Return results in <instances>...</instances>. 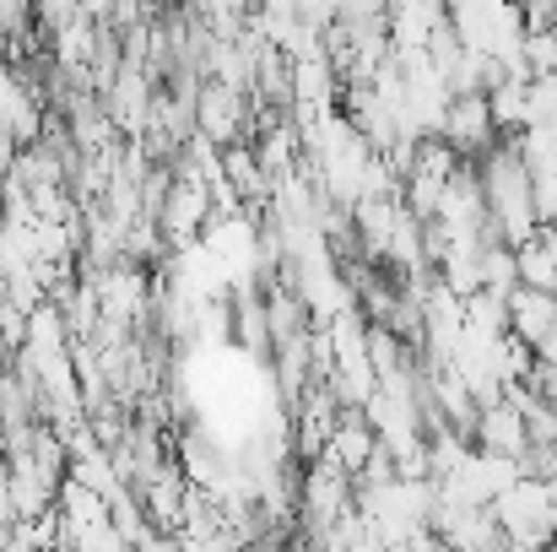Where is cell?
I'll use <instances>...</instances> for the list:
<instances>
[{
  "label": "cell",
  "instance_id": "cell-1",
  "mask_svg": "<svg viewBox=\"0 0 557 552\" xmlns=\"http://www.w3.org/2000/svg\"><path fill=\"white\" fill-rule=\"evenodd\" d=\"M195 131L211 136L216 147L249 136V93H238V87H227V82H216V76L200 82V87H195Z\"/></svg>",
  "mask_w": 557,
  "mask_h": 552
},
{
  "label": "cell",
  "instance_id": "cell-2",
  "mask_svg": "<svg viewBox=\"0 0 557 552\" xmlns=\"http://www.w3.org/2000/svg\"><path fill=\"white\" fill-rule=\"evenodd\" d=\"M438 136L471 163L482 158L493 142H498V125H493V109H487V93H455L444 120H438Z\"/></svg>",
  "mask_w": 557,
  "mask_h": 552
},
{
  "label": "cell",
  "instance_id": "cell-3",
  "mask_svg": "<svg viewBox=\"0 0 557 552\" xmlns=\"http://www.w3.org/2000/svg\"><path fill=\"white\" fill-rule=\"evenodd\" d=\"M471 444H482V450H493V455H525V444H531V433H525V417H520V406L515 401H487V406H476V422H471Z\"/></svg>",
  "mask_w": 557,
  "mask_h": 552
},
{
  "label": "cell",
  "instance_id": "cell-4",
  "mask_svg": "<svg viewBox=\"0 0 557 552\" xmlns=\"http://www.w3.org/2000/svg\"><path fill=\"white\" fill-rule=\"evenodd\" d=\"M525 125H557V71L525 76Z\"/></svg>",
  "mask_w": 557,
  "mask_h": 552
},
{
  "label": "cell",
  "instance_id": "cell-5",
  "mask_svg": "<svg viewBox=\"0 0 557 552\" xmlns=\"http://www.w3.org/2000/svg\"><path fill=\"white\" fill-rule=\"evenodd\" d=\"M520 65H525V76L557 71V33L553 27H525V38H520Z\"/></svg>",
  "mask_w": 557,
  "mask_h": 552
}]
</instances>
